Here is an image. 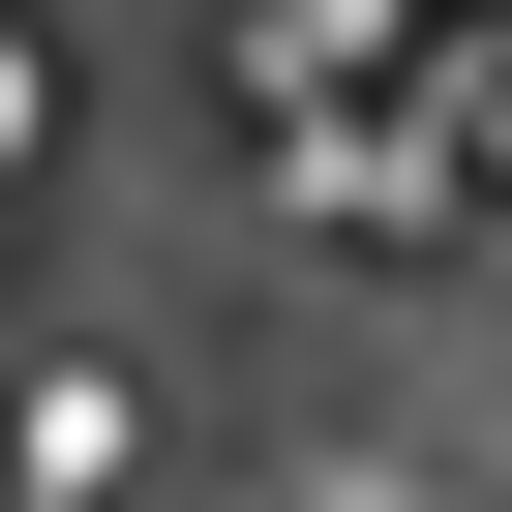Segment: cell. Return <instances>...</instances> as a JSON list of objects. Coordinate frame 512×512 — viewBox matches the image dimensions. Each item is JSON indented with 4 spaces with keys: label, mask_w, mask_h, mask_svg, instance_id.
Wrapping results in <instances>:
<instances>
[{
    "label": "cell",
    "mask_w": 512,
    "mask_h": 512,
    "mask_svg": "<svg viewBox=\"0 0 512 512\" xmlns=\"http://www.w3.org/2000/svg\"><path fill=\"white\" fill-rule=\"evenodd\" d=\"M0 181H31V31H0Z\"/></svg>",
    "instance_id": "1"
}]
</instances>
